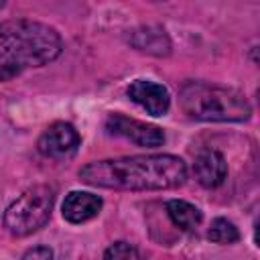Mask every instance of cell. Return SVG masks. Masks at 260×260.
Wrapping results in <instances>:
<instances>
[{
    "label": "cell",
    "instance_id": "cell-6",
    "mask_svg": "<svg viewBox=\"0 0 260 260\" xmlns=\"http://www.w3.org/2000/svg\"><path fill=\"white\" fill-rule=\"evenodd\" d=\"M77 146H79V134L67 122L51 124L37 142L39 152L49 158H69L77 152Z\"/></svg>",
    "mask_w": 260,
    "mask_h": 260
},
{
    "label": "cell",
    "instance_id": "cell-7",
    "mask_svg": "<svg viewBox=\"0 0 260 260\" xmlns=\"http://www.w3.org/2000/svg\"><path fill=\"white\" fill-rule=\"evenodd\" d=\"M128 98L146 110L150 116H165L171 106V98L167 87L148 79H136L128 87Z\"/></svg>",
    "mask_w": 260,
    "mask_h": 260
},
{
    "label": "cell",
    "instance_id": "cell-9",
    "mask_svg": "<svg viewBox=\"0 0 260 260\" xmlns=\"http://www.w3.org/2000/svg\"><path fill=\"white\" fill-rule=\"evenodd\" d=\"M102 209V199L93 193L71 191L63 201V217L71 223H83L95 217Z\"/></svg>",
    "mask_w": 260,
    "mask_h": 260
},
{
    "label": "cell",
    "instance_id": "cell-2",
    "mask_svg": "<svg viewBox=\"0 0 260 260\" xmlns=\"http://www.w3.org/2000/svg\"><path fill=\"white\" fill-rule=\"evenodd\" d=\"M59 32L43 22L12 18L0 22V79L41 67L61 53Z\"/></svg>",
    "mask_w": 260,
    "mask_h": 260
},
{
    "label": "cell",
    "instance_id": "cell-10",
    "mask_svg": "<svg viewBox=\"0 0 260 260\" xmlns=\"http://www.w3.org/2000/svg\"><path fill=\"white\" fill-rule=\"evenodd\" d=\"M132 45L136 49L152 53V55H167L171 51V43H169L165 30L156 28V26H146V28L136 30L132 37Z\"/></svg>",
    "mask_w": 260,
    "mask_h": 260
},
{
    "label": "cell",
    "instance_id": "cell-12",
    "mask_svg": "<svg viewBox=\"0 0 260 260\" xmlns=\"http://www.w3.org/2000/svg\"><path fill=\"white\" fill-rule=\"evenodd\" d=\"M207 238L211 242H215V244H234V242L240 240V232L232 221H228L223 217H217V219L211 221Z\"/></svg>",
    "mask_w": 260,
    "mask_h": 260
},
{
    "label": "cell",
    "instance_id": "cell-4",
    "mask_svg": "<svg viewBox=\"0 0 260 260\" xmlns=\"http://www.w3.org/2000/svg\"><path fill=\"white\" fill-rule=\"evenodd\" d=\"M55 191L47 185H37L12 201L4 213V225L12 236H28L41 230L53 211Z\"/></svg>",
    "mask_w": 260,
    "mask_h": 260
},
{
    "label": "cell",
    "instance_id": "cell-8",
    "mask_svg": "<svg viewBox=\"0 0 260 260\" xmlns=\"http://www.w3.org/2000/svg\"><path fill=\"white\" fill-rule=\"evenodd\" d=\"M193 173H195V179L199 181V185H203L207 189H215L228 177V162L221 152H217L213 148H205L195 156Z\"/></svg>",
    "mask_w": 260,
    "mask_h": 260
},
{
    "label": "cell",
    "instance_id": "cell-14",
    "mask_svg": "<svg viewBox=\"0 0 260 260\" xmlns=\"http://www.w3.org/2000/svg\"><path fill=\"white\" fill-rule=\"evenodd\" d=\"M22 260H53V250L47 246H35L22 256Z\"/></svg>",
    "mask_w": 260,
    "mask_h": 260
},
{
    "label": "cell",
    "instance_id": "cell-3",
    "mask_svg": "<svg viewBox=\"0 0 260 260\" xmlns=\"http://www.w3.org/2000/svg\"><path fill=\"white\" fill-rule=\"evenodd\" d=\"M179 104L189 118L203 122H244L252 114L240 91L205 81H187L179 91Z\"/></svg>",
    "mask_w": 260,
    "mask_h": 260
},
{
    "label": "cell",
    "instance_id": "cell-5",
    "mask_svg": "<svg viewBox=\"0 0 260 260\" xmlns=\"http://www.w3.org/2000/svg\"><path fill=\"white\" fill-rule=\"evenodd\" d=\"M106 130L114 136H122L138 146H146V148H154L160 146L165 142V134L158 126L122 116V114H110L106 118Z\"/></svg>",
    "mask_w": 260,
    "mask_h": 260
},
{
    "label": "cell",
    "instance_id": "cell-11",
    "mask_svg": "<svg viewBox=\"0 0 260 260\" xmlns=\"http://www.w3.org/2000/svg\"><path fill=\"white\" fill-rule=\"evenodd\" d=\"M167 213H169L173 225H177L179 230H185V232H189V230H193L195 225L201 223V211L195 205L187 203V201H179V199L169 201L167 203Z\"/></svg>",
    "mask_w": 260,
    "mask_h": 260
},
{
    "label": "cell",
    "instance_id": "cell-1",
    "mask_svg": "<svg viewBox=\"0 0 260 260\" xmlns=\"http://www.w3.org/2000/svg\"><path fill=\"white\" fill-rule=\"evenodd\" d=\"M79 179L104 189L160 191L181 187L187 179V167L175 154L122 156L85 165L79 171Z\"/></svg>",
    "mask_w": 260,
    "mask_h": 260
},
{
    "label": "cell",
    "instance_id": "cell-13",
    "mask_svg": "<svg viewBox=\"0 0 260 260\" xmlns=\"http://www.w3.org/2000/svg\"><path fill=\"white\" fill-rule=\"evenodd\" d=\"M104 260H144V258L140 256V252L132 244H128V242H116V244H112L106 250Z\"/></svg>",
    "mask_w": 260,
    "mask_h": 260
}]
</instances>
